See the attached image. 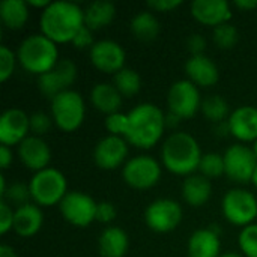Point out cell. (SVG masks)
<instances>
[{"mask_svg": "<svg viewBox=\"0 0 257 257\" xmlns=\"http://www.w3.org/2000/svg\"><path fill=\"white\" fill-rule=\"evenodd\" d=\"M220 257H241V254H238V253H226V254Z\"/></svg>", "mask_w": 257, "mask_h": 257, "instance_id": "obj_49", "label": "cell"}, {"mask_svg": "<svg viewBox=\"0 0 257 257\" xmlns=\"http://www.w3.org/2000/svg\"><path fill=\"white\" fill-rule=\"evenodd\" d=\"M253 151H254V155H256V158H257V140H256V143H254V149H253Z\"/></svg>", "mask_w": 257, "mask_h": 257, "instance_id": "obj_51", "label": "cell"}, {"mask_svg": "<svg viewBox=\"0 0 257 257\" xmlns=\"http://www.w3.org/2000/svg\"><path fill=\"white\" fill-rule=\"evenodd\" d=\"M167 104L169 111L179 116L181 119L193 117L202 107L199 90L188 80H181L170 87L167 95Z\"/></svg>", "mask_w": 257, "mask_h": 257, "instance_id": "obj_10", "label": "cell"}, {"mask_svg": "<svg viewBox=\"0 0 257 257\" xmlns=\"http://www.w3.org/2000/svg\"><path fill=\"white\" fill-rule=\"evenodd\" d=\"M29 17L27 2L24 0H3L0 3V18L9 29H21Z\"/></svg>", "mask_w": 257, "mask_h": 257, "instance_id": "obj_27", "label": "cell"}, {"mask_svg": "<svg viewBox=\"0 0 257 257\" xmlns=\"http://www.w3.org/2000/svg\"><path fill=\"white\" fill-rule=\"evenodd\" d=\"M75 65L68 60H59L53 69L39 75V90L51 101L62 92H65L75 80Z\"/></svg>", "mask_w": 257, "mask_h": 257, "instance_id": "obj_13", "label": "cell"}, {"mask_svg": "<svg viewBox=\"0 0 257 257\" xmlns=\"http://www.w3.org/2000/svg\"><path fill=\"white\" fill-rule=\"evenodd\" d=\"M131 32L140 41H154L160 33V24L154 14L140 12L131 20Z\"/></svg>", "mask_w": 257, "mask_h": 257, "instance_id": "obj_28", "label": "cell"}, {"mask_svg": "<svg viewBox=\"0 0 257 257\" xmlns=\"http://www.w3.org/2000/svg\"><path fill=\"white\" fill-rule=\"evenodd\" d=\"M84 26V12L71 2H53L41 17L42 35L53 42H72Z\"/></svg>", "mask_w": 257, "mask_h": 257, "instance_id": "obj_2", "label": "cell"}, {"mask_svg": "<svg viewBox=\"0 0 257 257\" xmlns=\"http://www.w3.org/2000/svg\"><path fill=\"white\" fill-rule=\"evenodd\" d=\"M51 113L56 125L66 131H75L84 119V102L78 92L65 90L51 101Z\"/></svg>", "mask_w": 257, "mask_h": 257, "instance_id": "obj_6", "label": "cell"}, {"mask_svg": "<svg viewBox=\"0 0 257 257\" xmlns=\"http://www.w3.org/2000/svg\"><path fill=\"white\" fill-rule=\"evenodd\" d=\"M18 155H20L21 163L27 169L35 170L36 173L47 169L50 158H51V152H50L48 145L36 136L27 137L20 143Z\"/></svg>", "mask_w": 257, "mask_h": 257, "instance_id": "obj_17", "label": "cell"}, {"mask_svg": "<svg viewBox=\"0 0 257 257\" xmlns=\"http://www.w3.org/2000/svg\"><path fill=\"white\" fill-rule=\"evenodd\" d=\"M92 65L102 72H119L123 69L125 51L114 41H99L90 48Z\"/></svg>", "mask_w": 257, "mask_h": 257, "instance_id": "obj_15", "label": "cell"}, {"mask_svg": "<svg viewBox=\"0 0 257 257\" xmlns=\"http://www.w3.org/2000/svg\"><path fill=\"white\" fill-rule=\"evenodd\" d=\"M214 131H215V134H217L218 137H226V136L232 134V133H230L229 120H224V122L217 123V125H215V128H214Z\"/></svg>", "mask_w": 257, "mask_h": 257, "instance_id": "obj_43", "label": "cell"}, {"mask_svg": "<svg viewBox=\"0 0 257 257\" xmlns=\"http://www.w3.org/2000/svg\"><path fill=\"white\" fill-rule=\"evenodd\" d=\"M257 158L254 151L242 145L230 146L224 154V173L235 182L245 184L253 179Z\"/></svg>", "mask_w": 257, "mask_h": 257, "instance_id": "obj_8", "label": "cell"}, {"mask_svg": "<svg viewBox=\"0 0 257 257\" xmlns=\"http://www.w3.org/2000/svg\"><path fill=\"white\" fill-rule=\"evenodd\" d=\"M193 17L206 26H220L230 18V8L226 0H194L191 3Z\"/></svg>", "mask_w": 257, "mask_h": 257, "instance_id": "obj_18", "label": "cell"}, {"mask_svg": "<svg viewBox=\"0 0 257 257\" xmlns=\"http://www.w3.org/2000/svg\"><path fill=\"white\" fill-rule=\"evenodd\" d=\"M239 247L247 257H257V224H250L241 232Z\"/></svg>", "mask_w": 257, "mask_h": 257, "instance_id": "obj_34", "label": "cell"}, {"mask_svg": "<svg viewBox=\"0 0 257 257\" xmlns=\"http://www.w3.org/2000/svg\"><path fill=\"white\" fill-rule=\"evenodd\" d=\"M149 8H152L154 11L158 12H169L175 8H178L181 5V0H151Z\"/></svg>", "mask_w": 257, "mask_h": 257, "instance_id": "obj_41", "label": "cell"}, {"mask_svg": "<svg viewBox=\"0 0 257 257\" xmlns=\"http://www.w3.org/2000/svg\"><path fill=\"white\" fill-rule=\"evenodd\" d=\"M14 214L6 202L0 203V233L5 235L14 226Z\"/></svg>", "mask_w": 257, "mask_h": 257, "instance_id": "obj_38", "label": "cell"}, {"mask_svg": "<svg viewBox=\"0 0 257 257\" xmlns=\"http://www.w3.org/2000/svg\"><path fill=\"white\" fill-rule=\"evenodd\" d=\"M30 131V117L20 108H9L0 117V142L5 146L20 145Z\"/></svg>", "mask_w": 257, "mask_h": 257, "instance_id": "obj_14", "label": "cell"}, {"mask_svg": "<svg viewBox=\"0 0 257 257\" xmlns=\"http://www.w3.org/2000/svg\"><path fill=\"white\" fill-rule=\"evenodd\" d=\"M190 257H220V238L215 230H196L188 241Z\"/></svg>", "mask_w": 257, "mask_h": 257, "instance_id": "obj_21", "label": "cell"}, {"mask_svg": "<svg viewBox=\"0 0 257 257\" xmlns=\"http://www.w3.org/2000/svg\"><path fill=\"white\" fill-rule=\"evenodd\" d=\"M214 42L223 50H229V48L235 47V44L238 42L236 27L229 23L217 26L214 29Z\"/></svg>", "mask_w": 257, "mask_h": 257, "instance_id": "obj_32", "label": "cell"}, {"mask_svg": "<svg viewBox=\"0 0 257 257\" xmlns=\"http://www.w3.org/2000/svg\"><path fill=\"white\" fill-rule=\"evenodd\" d=\"M161 176V169L157 160L152 157L140 155L130 160L123 169L125 182L137 190H146L154 187Z\"/></svg>", "mask_w": 257, "mask_h": 257, "instance_id": "obj_11", "label": "cell"}, {"mask_svg": "<svg viewBox=\"0 0 257 257\" xmlns=\"http://www.w3.org/2000/svg\"><path fill=\"white\" fill-rule=\"evenodd\" d=\"M3 197H5L9 203H12L14 206L21 208V206H24V205H29V199L32 197V194H30V187L26 185V184H23V182H15V184H12V185L6 190V193H5Z\"/></svg>", "mask_w": 257, "mask_h": 257, "instance_id": "obj_33", "label": "cell"}, {"mask_svg": "<svg viewBox=\"0 0 257 257\" xmlns=\"http://www.w3.org/2000/svg\"><path fill=\"white\" fill-rule=\"evenodd\" d=\"M164 120H166V126H169V128H173V126H178V125H179V122H181V117L169 111V114L164 117Z\"/></svg>", "mask_w": 257, "mask_h": 257, "instance_id": "obj_45", "label": "cell"}, {"mask_svg": "<svg viewBox=\"0 0 257 257\" xmlns=\"http://www.w3.org/2000/svg\"><path fill=\"white\" fill-rule=\"evenodd\" d=\"M116 9L110 2H93L84 11V26L90 30H98L108 26L114 18Z\"/></svg>", "mask_w": 257, "mask_h": 257, "instance_id": "obj_26", "label": "cell"}, {"mask_svg": "<svg viewBox=\"0 0 257 257\" xmlns=\"http://www.w3.org/2000/svg\"><path fill=\"white\" fill-rule=\"evenodd\" d=\"M187 47L190 50V53L193 56H202L203 54V50L206 48V39L199 35V33H194L188 38L187 41Z\"/></svg>", "mask_w": 257, "mask_h": 257, "instance_id": "obj_40", "label": "cell"}, {"mask_svg": "<svg viewBox=\"0 0 257 257\" xmlns=\"http://www.w3.org/2000/svg\"><path fill=\"white\" fill-rule=\"evenodd\" d=\"M140 75L133 69H122L114 75V87L123 96H133L140 90Z\"/></svg>", "mask_w": 257, "mask_h": 257, "instance_id": "obj_30", "label": "cell"}, {"mask_svg": "<svg viewBox=\"0 0 257 257\" xmlns=\"http://www.w3.org/2000/svg\"><path fill=\"white\" fill-rule=\"evenodd\" d=\"M185 71L191 83L200 84L203 87L214 86L218 81V68L205 54L191 56L185 65Z\"/></svg>", "mask_w": 257, "mask_h": 257, "instance_id": "obj_20", "label": "cell"}, {"mask_svg": "<svg viewBox=\"0 0 257 257\" xmlns=\"http://www.w3.org/2000/svg\"><path fill=\"white\" fill-rule=\"evenodd\" d=\"M235 6L239 8L241 11H250L257 8V0H236Z\"/></svg>", "mask_w": 257, "mask_h": 257, "instance_id": "obj_44", "label": "cell"}, {"mask_svg": "<svg viewBox=\"0 0 257 257\" xmlns=\"http://www.w3.org/2000/svg\"><path fill=\"white\" fill-rule=\"evenodd\" d=\"M51 126V119L45 113H35L30 116V131L39 137L44 136Z\"/></svg>", "mask_w": 257, "mask_h": 257, "instance_id": "obj_36", "label": "cell"}, {"mask_svg": "<svg viewBox=\"0 0 257 257\" xmlns=\"http://www.w3.org/2000/svg\"><path fill=\"white\" fill-rule=\"evenodd\" d=\"M202 111L211 122L220 123L224 122L229 114V104L224 98L214 95L202 102Z\"/></svg>", "mask_w": 257, "mask_h": 257, "instance_id": "obj_29", "label": "cell"}, {"mask_svg": "<svg viewBox=\"0 0 257 257\" xmlns=\"http://www.w3.org/2000/svg\"><path fill=\"white\" fill-rule=\"evenodd\" d=\"M212 193V187L211 182L208 181V178L205 176H190L185 179L184 185H182V196L185 199V202L191 206H202L205 205Z\"/></svg>", "mask_w": 257, "mask_h": 257, "instance_id": "obj_25", "label": "cell"}, {"mask_svg": "<svg viewBox=\"0 0 257 257\" xmlns=\"http://www.w3.org/2000/svg\"><path fill=\"white\" fill-rule=\"evenodd\" d=\"M202 152L196 139L187 133L172 134L163 146V163L175 175H190L199 169Z\"/></svg>", "mask_w": 257, "mask_h": 257, "instance_id": "obj_3", "label": "cell"}, {"mask_svg": "<svg viewBox=\"0 0 257 257\" xmlns=\"http://www.w3.org/2000/svg\"><path fill=\"white\" fill-rule=\"evenodd\" d=\"M96 206L98 205L92 197L72 191L68 193L60 202V212L68 223L84 227L96 220Z\"/></svg>", "mask_w": 257, "mask_h": 257, "instance_id": "obj_12", "label": "cell"}, {"mask_svg": "<svg viewBox=\"0 0 257 257\" xmlns=\"http://www.w3.org/2000/svg\"><path fill=\"white\" fill-rule=\"evenodd\" d=\"M27 5L36 6V8H48L51 5V2L50 0H29Z\"/></svg>", "mask_w": 257, "mask_h": 257, "instance_id": "obj_47", "label": "cell"}, {"mask_svg": "<svg viewBox=\"0 0 257 257\" xmlns=\"http://www.w3.org/2000/svg\"><path fill=\"white\" fill-rule=\"evenodd\" d=\"M72 44H74L78 50H84V48H89V47L92 48V47L95 45L92 30H90L89 27L83 26V27L80 29V32L75 35V38H74Z\"/></svg>", "mask_w": 257, "mask_h": 257, "instance_id": "obj_37", "label": "cell"}, {"mask_svg": "<svg viewBox=\"0 0 257 257\" xmlns=\"http://www.w3.org/2000/svg\"><path fill=\"white\" fill-rule=\"evenodd\" d=\"M6 185H5V178L3 176H0V194H2V197L5 196V193H6Z\"/></svg>", "mask_w": 257, "mask_h": 257, "instance_id": "obj_48", "label": "cell"}, {"mask_svg": "<svg viewBox=\"0 0 257 257\" xmlns=\"http://www.w3.org/2000/svg\"><path fill=\"white\" fill-rule=\"evenodd\" d=\"M128 148L125 140L119 136H108L96 145L93 160L98 167L104 170H113L123 163Z\"/></svg>", "mask_w": 257, "mask_h": 257, "instance_id": "obj_16", "label": "cell"}, {"mask_svg": "<svg viewBox=\"0 0 257 257\" xmlns=\"http://www.w3.org/2000/svg\"><path fill=\"white\" fill-rule=\"evenodd\" d=\"M0 257H17L15 251L9 245H0Z\"/></svg>", "mask_w": 257, "mask_h": 257, "instance_id": "obj_46", "label": "cell"}, {"mask_svg": "<svg viewBox=\"0 0 257 257\" xmlns=\"http://www.w3.org/2000/svg\"><path fill=\"white\" fill-rule=\"evenodd\" d=\"M163 111L154 104H140L128 114L107 116L105 126L111 136H123L131 145L149 149L161 139L166 128Z\"/></svg>", "mask_w": 257, "mask_h": 257, "instance_id": "obj_1", "label": "cell"}, {"mask_svg": "<svg viewBox=\"0 0 257 257\" xmlns=\"http://www.w3.org/2000/svg\"><path fill=\"white\" fill-rule=\"evenodd\" d=\"M102 257H123L128 251V236L119 227L105 229L98 241Z\"/></svg>", "mask_w": 257, "mask_h": 257, "instance_id": "obj_24", "label": "cell"}, {"mask_svg": "<svg viewBox=\"0 0 257 257\" xmlns=\"http://www.w3.org/2000/svg\"><path fill=\"white\" fill-rule=\"evenodd\" d=\"M146 224L158 233L175 230L182 220L181 205L170 199H160L151 203L145 214Z\"/></svg>", "mask_w": 257, "mask_h": 257, "instance_id": "obj_9", "label": "cell"}, {"mask_svg": "<svg viewBox=\"0 0 257 257\" xmlns=\"http://www.w3.org/2000/svg\"><path fill=\"white\" fill-rule=\"evenodd\" d=\"M230 133L241 142L257 140V108L245 105L236 108L229 117Z\"/></svg>", "mask_w": 257, "mask_h": 257, "instance_id": "obj_19", "label": "cell"}, {"mask_svg": "<svg viewBox=\"0 0 257 257\" xmlns=\"http://www.w3.org/2000/svg\"><path fill=\"white\" fill-rule=\"evenodd\" d=\"M14 66H15L14 53L8 47L2 45L0 47V81H6L12 75Z\"/></svg>", "mask_w": 257, "mask_h": 257, "instance_id": "obj_35", "label": "cell"}, {"mask_svg": "<svg viewBox=\"0 0 257 257\" xmlns=\"http://www.w3.org/2000/svg\"><path fill=\"white\" fill-rule=\"evenodd\" d=\"M199 170L205 178H217L224 173V157L218 154H206L200 160Z\"/></svg>", "mask_w": 257, "mask_h": 257, "instance_id": "obj_31", "label": "cell"}, {"mask_svg": "<svg viewBox=\"0 0 257 257\" xmlns=\"http://www.w3.org/2000/svg\"><path fill=\"white\" fill-rule=\"evenodd\" d=\"M224 217L236 226H250L257 217L256 197L245 190H232L223 199Z\"/></svg>", "mask_w": 257, "mask_h": 257, "instance_id": "obj_7", "label": "cell"}, {"mask_svg": "<svg viewBox=\"0 0 257 257\" xmlns=\"http://www.w3.org/2000/svg\"><path fill=\"white\" fill-rule=\"evenodd\" d=\"M18 60L27 72L42 75L59 62L56 42L44 35H32L20 45Z\"/></svg>", "mask_w": 257, "mask_h": 257, "instance_id": "obj_4", "label": "cell"}, {"mask_svg": "<svg viewBox=\"0 0 257 257\" xmlns=\"http://www.w3.org/2000/svg\"><path fill=\"white\" fill-rule=\"evenodd\" d=\"M251 181H253V184L256 185V188H257V167H256V172H254V175H253V179H251Z\"/></svg>", "mask_w": 257, "mask_h": 257, "instance_id": "obj_50", "label": "cell"}, {"mask_svg": "<svg viewBox=\"0 0 257 257\" xmlns=\"http://www.w3.org/2000/svg\"><path fill=\"white\" fill-rule=\"evenodd\" d=\"M11 163H12V152L9 151L8 146L2 145L0 146V167L8 169Z\"/></svg>", "mask_w": 257, "mask_h": 257, "instance_id": "obj_42", "label": "cell"}, {"mask_svg": "<svg viewBox=\"0 0 257 257\" xmlns=\"http://www.w3.org/2000/svg\"><path fill=\"white\" fill-rule=\"evenodd\" d=\"M42 226V212L36 205H24L17 208L14 214V226L12 229L20 236H33L39 232Z\"/></svg>", "mask_w": 257, "mask_h": 257, "instance_id": "obj_22", "label": "cell"}, {"mask_svg": "<svg viewBox=\"0 0 257 257\" xmlns=\"http://www.w3.org/2000/svg\"><path fill=\"white\" fill-rule=\"evenodd\" d=\"M116 218V208L108 202H101L96 206V220L101 223H110Z\"/></svg>", "mask_w": 257, "mask_h": 257, "instance_id": "obj_39", "label": "cell"}, {"mask_svg": "<svg viewBox=\"0 0 257 257\" xmlns=\"http://www.w3.org/2000/svg\"><path fill=\"white\" fill-rule=\"evenodd\" d=\"M90 99H92V104L99 111H102V113H105L108 116L116 114L117 110L122 105L120 92L114 86L107 84V83L96 84L90 92Z\"/></svg>", "mask_w": 257, "mask_h": 257, "instance_id": "obj_23", "label": "cell"}, {"mask_svg": "<svg viewBox=\"0 0 257 257\" xmlns=\"http://www.w3.org/2000/svg\"><path fill=\"white\" fill-rule=\"evenodd\" d=\"M30 194L36 205L41 206H53L60 203L66 193V179L56 169H44L38 172L30 184Z\"/></svg>", "mask_w": 257, "mask_h": 257, "instance_id": "obj_5", "label": "cell"}]
</instances>
